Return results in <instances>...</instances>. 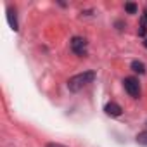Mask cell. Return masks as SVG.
I'll return each instance as SVG.
<instances>
[{
  "mask_svg": "<svg viewBox=\"0 0 147 147\" xmlns=\"http://www.w3.org/2000/svg\"><path fill=\"white\" fill-rule=\"evenodd\" d=\"M95 80V73L94 71H85V73H80V75H75L73 78H69L67 82V88L71 92H80L83 87H87L88 83H92Z\"/></svg>",
  "mask_w": 147,
  "mask_h": 147,
  "instance_id": "cell-1",
  "label": "cell"
},
{
  "mask_svg": "<svg viewBox=\"0 0 147 147\" xmlns=\"http://www.w3.org/2000/svg\"><path fill=\"white\" fill-rule=\"evenodd\" d=\"M123 85H125V90H126V94L130 97H133V99H138L140 97V83H138L137 78L128 76V78H125Z\"/></svg>",
  "mask_w": 147,
  "mask_h": 147,
  "instance_id": "cell-2",
  "label": "cell"
},
{
  "mask_svg": "<svg viewBox=\"0 0 147 147\" xmlns=\"http://www.w3.org/2000/svg\"><path fill=\"white\" fill-rule=\"evenodd\" d=\"M69 45H71V50L76 55H85L87 54V40L82 38V36H73Z\"/></svg>",
  "mask_w": 147,
  "mask_h": 147,
  "instance_id": "cell-3",
  "label": "cell"
},
{
  "mask_svg": "<svg viewBox=\"0 0 147 147\" xmlns=\"http://www.w3.org/2000/svg\"><path fill=\"white\" fill-rule=\"evenodd\" d=\"M104 111H106L107 116H113V118H118V116H121V113H123L121 106L116 104V102H107L106 107H104Z\"/></svg>",
  "mask_w": 147,
  "mask_h": 147,
  "instance_id": "cell-4",
  "label": "cell"
},
{
  "mask_svg": "<svg viewBox=\"0 0 147 147\" xmlns=\"http://www.w3.org/2000/svg\"><path fill=\"white\" fill-rule=\"evenodd\" d=\"M7 21H9V26L18 31V21H16V11H12V7L7 9Z\"/></svg>",
  "mask_w": 147,
  "mask_h": 147,
  "instance_id": "cell-5",
  "label": "cell"
},
{
  "mask_svg": "<svg viewBox=\"0 0 147 147\" xmlns=\"http://www.w3.org/2000/svg\"><path fill=\"white\" fill-rule=\"evenodd\" d=\"M131 69L135 73H138V75H144V73H145V64L140 62V61H133L131 62Z\"/></svg>",
  "mask_w": 147,
  "mask_h": 147,
  "instance_id": "cell-6",
  "label": "cell"
},
{
  "mask_svg": "<svg viewBox=\"0 0 147 147\" xmlns=\"http://www.w3.org/2000/svg\"><path fill=\"white\" fill-rule=\"evenodd\" d=\"M137 144H140V145H144V147H147V130L145 131H140L138 135H137Z\"/></svg>",
  "mask_w": 147,
  "mask_h": 147,
  "instance_id": "cell-7",
  "label": "cell"
},
{
  "mask_svg": "<svg viewBox=\"0 0 147 147\" xmlns=\"http://www.w3.org/2000/svg\"><path fill=\"white\" fill-rule=\"evenodd\" d=\"M125 11H126L128 14H135V12H137V5L131 4V2H128V4H125Z\"/></svg>",
  "mask_w": 147,
  "mask_h": 147,
  "instance_id": "cell-8",
  "label": "cell"
},
{
  "mask_svg": "<svg viewBox=\"0 0 147 147\" xmlns=\"http://www.w3.org/2000/svg\"><path fill=\"white\" fill-rule=\"evenodd\" d=\"M147 33V28H145V19H142V23H140V30H138V35L140 36H144Z\"/></svg>",
  "mask_w": 147,
  "mask_h": 147,
  "instance_id": "cell-9",
  "label": "cell"
},
{
  "mask_svg": "<svg viewBox=\"0 0 147 147\" xmlns=\"http://www.w3.org/2000/svg\"><path fill=\"white\" fill-rule=\"evenodd\" d=\"M45 147H66V145H62V144H55V142H50V144H47Z\"/></svg>",
  "mask_w": 147,
  "mask_h": 147,
  "instance_id": "cell-10",
  "label": "cell"
},
{
  "mask_svg": "<svg viewBox=\"0 0 147 147\" xmlns=\"http://www.w3.org/2000/svg\"><path fill=\"white\" fill-rule=\"evenodd\" d=\"M144 19H145V23H147V9H145V16H144Z\"/></svg>",
  "mask_w": 147,
  "mask_h": 147,
  "instance_id": "cell-11",
  "label": "cell"
},
{
  "mask_svg": "<svg viewBox=\"0 0 147 147\" xmlns=\"http://www.w3.org/2000/svg\"><path fill=\"white\" fill-rule=\"evenodd\" d=\"M144 47H145V49H147V38H145V42H144Z\"/></svg>",
  "mask_w": 147,
  "mask_h": 147,
  "instance_id": "cell-12",
  "label": "cell"
}]
</instances>
